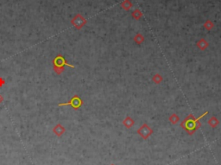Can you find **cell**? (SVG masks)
<instances>
[{
    "label": "cell",
    "mask_w": 221,
    "mask_h": 165,
    "mask_svg": "<svg viewBox=\"0 0 221 165\" xmlns=\"http://www.w3.org/2000/svg\"><path fill=\"white\" fill-rule=\"evenodd\" d=\"M207 113H208V111H206L204 114H202L198 119H195V116L193 115V114H190V115L187 116V119L181 123V126L184 128L185 130H187V131H193V132H195V131L198 130L199 128L200 127V119H201L202 117L206 115Z\"/></svg>",
    "instance_id": "cell-1"
},
{
    "label": "cell",
    "mask_w": 221,
    "mask_h": 165,
    "mask_svg": "<svg viewBox=\"0 0 221 165\" xmlns=\"http://www.w3.org/2000/svg\"><path fill=\"white\" fill-rule=\"evenodd\" d=\"M66 66H68L71 68H74V66L68 63L65 57L61 54H57L53 59V69L54 73L57 75H61V73L64 72Z\"/></svg>",
    "instance_id": "cell-2"
},
{
    "label": "cell",
    "mask_w": 221,
    "mask_h": 165,
    "mask_svg": "<svg viewBox=\"0 0 221 165\" xmlns=\"http://www.w3.org/2000/svg\"><path fill=\"white\" fill-rule=\"evenodd\" d=\"M82 105H83V100H81L78 95H73L68 102L58 104L59 106H71L74 110L80 109L82 106Z\"/></svg>",
    "instance_id": "cell-3"
},
{
    "label": "cell",
    "mask_w": 221,
    "mask_h": 165,
    "mask_svg": "<svg viewBox=\"0 0 221 165\" xmlns=\"http://www.w3.org/2000/svg\"><path fill=\"white\" fill-rule=\"evenodd\" d=\"M87 19L85 18L83 16H81V14H76L71 20L72 25L75 29H77V30L82 29L87 24Z\"/></svg>",
    "instance_id": "cell-4"
},
{
    "label": "cell",
    "mask_w": 221,
    "mask_h": 165,
    "mask_svg": "<svg viewBox=\"0 0 221 165\" xmlns=\"http://www.w3.org/2000/svg\"><path fill=\"white\" fill-rule=\"evenodd\" d=\"M137 133L138 135L142 137L143 139H147L150 135L153 133L152 129L147 125V124H143L138 130H137Z\"/></svg>",
    "instance_id": "cell-5"
},
{
    "label": "cell",
    "mask_w": 221,
    "mask_h": 165,
    "mask_svg": "<svg viewBox=\"0 0 221 165\" xmlns=\"http://www.w3.org/2000/svg\"><path fill=\"white\" fill-rule=\"evenodd\" d=\"M65 131H66L65 127L63 126L61 124H57V125L53 128V132L54 133V134L56 135L57 137H59V138L64 134Z\"/></svg>",
    "instance_id": "cell-6"
},
{
    "label": "cell",
    "mask_w": 221,
    "mask_h": 165,
    "mask_svg": "<svg viewBox=\"0 0 221 165\" xmlns=\"http://www.w3.org/2000/svg\"><path fill=\"white\" fill-rule=\"evenodd\" d=\"M196 45H197V47H198L200 50H205L208 48L209 43H208V42L206 41V39L202 38L200 39V40H199V42H197Z\"/></svg>",
    "instance_id": "cell-7"
},
{
    "label": "cell",
    "mask_w": 221,
    "mask_h": 165,
    "mask_svg": "<svg viewBox=\"0 0 221 165\" xmlns=\"http://www.w3.org/2000/svg\"><path fill=\"white\" fill-rule=\"evenodd\" d=\"M134 124H135L134 119H132L131 117H129V116L126 117L125 119H124V121H123V125H124L126 128H128V129H130V128L133 126Z\"/></svg>",
    "instance_id": "cell-8"
},
{
    "label": "cell",
    "mask_w": 221,
    "mask_h": 165,
    "mask_svg": "<svg viewBox=\"0 0 221 165\" xmlns=\"http://www.w3.org/2000/svg\"><path fill=\"white\" fill-rule=\"evenodd\" d=\"M207 123H208L210 127H212V128H216V127L219 125V119H218L216 117H214H214H212V118H210V119H208Z\"/></svg>",
    "instance_id": "cell-9"
},
{
    "label": "cell",
    "mask_w": 221,
    "mask_h": 165,
    "mask_svg": "<svg viewBox=\"0 0 221 165\" xmlns=\"http://www.w3.org/2000/svg\"><path fill=\"white\" fill-rule=\"evenodd\" d=\"M168 120L169 122L172 123L173 125H176L180 121V117L176 113H173L169 118H168Z\"/></svg>",
    "instance_id": "cell-10"
},
{
    "label": "cell",
    "mask_w": 221,
    "mask_h": 165,
    "mask_svg": "<svg viewBox=\"0 0 221 165\" xmlns=\"http://www.w3.org/2000/svg\"><path fill=\"white\" fill-rule=\"evenodd\" d=\"M162 81H163V78H162V76L161 75L160 73H156V74L152 77V81L155 84H160Z\"/></svg>",
    "instance_id": "cell-11"
},
{
    "label": "cell",
    "mask_w": 221,
    "mask_h": 165,
    "mask_svg": "<svg viewBox=\"0 0 221 165\" xmlns=\"http://www.w3.org/2000/svg\"><path fill=\"white\" fill-rule=\"evenodd\" d=\"M134 41L137 44H142L143 42H144V36L142 34H137L134 37Z\"/></svg>",
    "instance_id": "cell-12"
},
{
    "label": "cell",
    "mask_w": 221,
    "mask_h": 165,
    "mask_svg": "<svg viewBox=\"0 0 221 165\" xmlns=\"http://www.w3.org/2000/svg\"><path fill=\"white\" fill-rule=\"evenodd\" d=\"M121 6H122V8L124 9V10H125V11H129L130 8L132 7V4L130 3V0H125L122 4H121Z\"/></svg>",
    "instance_id": "cell-13"
},
{
    "label": "cell",
    "mask_w": 221,
    "mask_h": 165,
    "mask_svg": "<svg viewBox=\"0 0 221 165\" xmlns=\"http://www.w3.org/2000/svg\"><path fill=\"white\" fill-rule=\"evenodd\" d=\"M142 16H143V14H142V12L138 10V9H137V10H135L133 12H132V16H133L135 19H140L142 17Z\"/></svg>",
    "instance_id": "cell-14"
},
{
    "label": "cell",
    "mask_w": 221,
    "mask_h": 165,
    "mask_svg": "<svg viewBox=\"0 0 221 165\" xmlns=\"http://www.w3.org/2000/svg\"><path fill=\"white\" fill-rule=\"evenodd\" d=\"M214 23L212 22V21H210V20H207L206 23H204V27L206 28L207 31H210V30H212L213 28H214Z\"/></svg>",
    "instance_id": "cell-15"
},
{
    "label": "cell",
    "mask_w": 221,
    "mask_h": 165,
    "mask_svg": "<svg viewBox=\"0 0 221 165\" xmlns=\"http://www.w3.org/2000/svg\"><path fill=\"white\" fill-rule=\"evenodd\" d=\"M5 83H6V81L4 80L3 77H0V88L3 87L4 85H5Z\"/></svg>",
    "instance_id": "cell-16"
},
{
    "label": "cell",
    "mask_w": 221,
    "mask_h": 165,
    "mask_svg": "<svg viewBox=\"0 0 221 165\" xmlns=\"http://www.w3.org/2000/svg\"><path fill=\"white\" fill-rule=\"evenodd\" d=\"M3 101H4V97H3L2 95H1V94H0V104L2 103Z\"/></svg>",
    "instance_id": "cell-17"
},
{
    "label": "cell",
    "mask_w": 221,
    "mask_h": 165,
    "mask_svg": "<svg viewBox=\"0 0 221 165\" xmlns=\"http://www.w3.org/2000/svg\"><path fill=\"white\" fill-rule=\"evenodd\" d=\"M111 165H114V164H111Z\"/></svg>",
    "instance_id": "cell-18"
}]
</instances>
